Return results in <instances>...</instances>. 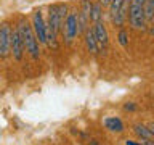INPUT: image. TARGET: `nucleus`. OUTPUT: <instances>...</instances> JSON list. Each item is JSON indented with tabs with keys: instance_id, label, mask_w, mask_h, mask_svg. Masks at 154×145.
Wrapping results in <instances>:
<instances>
[{
	"instance_id": "1",
	"label": "nucleus",
	"mask_w": 154,
	"mask_h": 145,
	"mask_svg": "<svg viewBox=\"0 0 154 145\" xmlns=\"http://www.w3.org/2000/svg\"><path fill=\"white\" fill-rule=\"evenodd\" d=\"M16 29L19 31V34H21V37L24 40L26 52L34 58V60H38V56H40V47H38V40L35 37V34H34L32 26L27 23V19L26 18H19Z\"/></svg>"
},
{
	"instance_id": "2",
	"label": "nucleus",
	"mask_w": 154,
	"mask_h": 145,
	"mask_svg": "<svg viewBox=\"0 0 154 145\" xmlns=\"http://www.w3.org/2000/svg\"><path fill=\"white\" fill-rule=\"evenodd\" d=\"M67 7L64 3H55V5H50L48 7V19H47V27L51 29L53 32L60 34L61 29H63V24H64V19L67 16Z\"/></svg>"
},
{
	"instance_id": "3",
	"label": "nucleus",
	"mask_w": 154,
	"mask_h": 145,
	"mask_svg": "<svg viewBox=\"0 0 154 145\" xmlns=\"http://www.w3.org/2000/svg\"><path fill=\"white\" fill-rule=\"evenodd\" d=\"M144 2L146 0H130L128 3V23L137 31H144L146 26V16H144Z\"/></svg>"
},
{
	"instance_id": "4",
	"label": "nucleus",
	"mask_w": 154,
	"mask_h": 145,
	"mask_svg": "<svg viewBox=\"0 0 154 145\" xmlns=\"http://www.w3.org/2000/svg\"><path fill=\"white\" fill-rule=\"evenodd\" d=\"M63 37H64L66 44H72V40L79 36V26H77V11H69L63 24Z\"/></svg>"
},
{
	"instance_id": "5",
	"label": "nucleus",
	"mask_w": 154,
	"mask_h": 145,
	"mask_svg": "<svg viewBox=\"0 0 154 145\" xmlns=\"http://www.w3.org/2000/svg\"><path fill=\"white\" fill-rule=\"evenodd\" d=\"M11 31L10 23L3 21L0 24V58H7L11 55Z\"/></svg>"
},
{
	"instance_id": "6",
	"label": "nucleus",
	"mask_w": 154,
	"mask_h": 145,
	"mask_svg": "<svg viewBox=\"0 0 154 145\" xmlns=\"http://www.w3.org/2000/svg\"><path fill=\"white\" fill-rule=\"evenodd\" d=\"M31 26L34 29V34H35L37 40L40 44H47V23L43 19V14L40 10L32 13V23Z\"/></svg>"
},
{
	"instance_id": "7",
	"label": "nucleus",
	"mask_w": 154,
	"mask_h": 145,
	"mask_svg": "<svg viewBox=\"0 0 154 145\" xmlns=\"http://www.w3.org/2000/svg\"><path fill=\"white\" fill-rule=\"evenodd\" d=\"M24 53H26V47H24V40L21 34L16 27L11 31V55L16 61H21Z\"/></svg>"
},
{
	"instance_id": "8",
	"label": "nucleus",
	"mask_w": 154,
	"mask_h": 145,
	"mask_svg": "<svg viewBox=\"0 0 154 145\" xmlns=\"http://www.w3.org/2000/svg\"><path fill=\"white\" fill-rule=\"evenodd\" d=\"M93 27V32H95V37H96V42H98V48L100 50H104L108 47V42H109V36H108V29L104 26V21H96L91 24Z\"/></svg>"
},
{
	"instance_id": "9",
	"label": "nucleus",
	"mask_w": 154,
	"mask_h": 145,
	"mask_svg": "<svg viewBox=\"0 0 154 145\" xmlns=\"http://www.w3.org/2000/svg\"><path fill=\"white\" fill-rule=\"evenodd\" d=\"M85 34V47L90 53H98L100 48H98V42H96V37H95V32H93V27H87V31L84 32Z\"/></svg>"
},
{
	"instance_id": "10",
	"label": "nucleus",
	"mask_w": 154,
	"mask_h": 145,
	"mask_svg": "<svg viewBox=\"0 0 154 145\" xmlns=\"http://www.w3.org/2000/svg\"><path fill=\"white\" fill-rule=\"evenodd\" d=\"M104 126H106V129L112 130V132H122L124 130V123L120 121V118H117V116H109V118H106Z\"/></svg>"
},
{
	"instance_id": "11",
	"label": "nucleus",
	"mask_w": 154,
	"mask_h": 145,
	"mask_svg": "<svg viewBox=\"0 0 154 145\" xmlns=\"http://www.w3.org/2000/svg\"><path fill=\"white\" fill-rule=\"evenodd\" d=\"M144 16H146V26H154V0L144 2Z\"/></svg>"
},
{
	"instance_id": "12",
	"label": "nucleus",
	"mask_w": 154,
	"mask_h": 145,
	"mask_svg": "<svg viewBox=\"0 0 154 145\" xmlns=\"http://www.w3.org/2000/svg\"><path fill=\"white\" fill-rule=\"evenodd\" d=\"M133 130H135V134H137L141 140L154 139V137H152V134H151V130H149V127H146V126H143V124H137V126H133Z\"/></svg>"
},
{
	"instance_id": "13",
	"label": "nucleus",
	"mask_w": 154,
	"mask_h": 145,
	"mask_svg": "<svg viewBox=\"0 0 154 145\" xmlns=\"http://www.w3.org/2000/svg\"><path fill=\"white\" fill-rule=\"evenodd\" d=\"M103 19V7L100 3H93L91 5V13H90V21L91 24L96 21H101Z\"/></svg>"
},
{
	"instance_id": "14",
	"label": "nucleus",
	"mask_w": 154,
	"mask_h": 145,
	"mask_svg": "<svg viewBox=\"0 0 154 145\" xmlns=\"http://www.w3.org/2000/svg\"><path fill=\"white\" fill-rule=\"evenodd\" d=\"M122 3H124V0H111V3H109V16H111V21L112 19H116V16L119 14L120 11V7H122Z\"/></svg>"
},
{
	"instance_id": "15",
	"label": "nucleus",
	"mask_w": 154,
	"mask_h": 145,
	"mask_svg": "<svg viewBox=\"0 0 154 145\" xmlns=\"http://www.w3.org/2000/svg\"><path fill=\"white\" fill-rule=\"evenodd\" d=\"M119 44L122 47H127V31L125 29H120L119 32Z\"/></svg>"
},
{
	"instance_id": "16",
	"label": "nucleus",
	"mask_w": 154,
	"mask_h": 145,
	"mask_svg": "<svg viewBox=\"0 0 154 145\" xmlns=\"http://www.w3.org/2000/svg\"><path fill=\"white\" fill-rule=\"evenodd\" d=\"M98 3L101 5V7H109L111 0H98Z\"/></svg>"
},
{
	"instance_id": "17",
	"label": "nucleus",
	"mask_w": 154,
	"mask_h": 145,
	"mask_svg": "<svg viewBox=\"0 0 154 145\" xmlns=\"http://www.w3.org/2000/svg\"><path fill=\"white\" fill-rule=\"evenodd\" d=\"M127 145H144L143 142H133V140H127Z\"/></svg>"
},
{
	"instance_id": "18",
	"label": "nucleus",
	"mask_w": 154,
	"mask_h": 145,
	"mask_svg": "<svg viewBox=\"0 0 154 145\" xmlns=\"http://www.w3.org/2000/svg\"><path fill=\"white\" fill-rule=\"evenodd\" d=\"M124 108H125V110H130V111H132V110H135V105H133V103H127V105L124 106Z\"/></svg>"
},
{
	"instance_id": "19",
	"label": "nucleus",
	"mask_w": 154,
	"mask_h": 145,
	"mask_svg": "<svg viewBox=\"0 0 154 145\" xmlns=\"http://www.w3.org/2000/svg\"><path fill=\"white\" fill-rule=\"evenodd\" d=\"M148 127H149V130H151V134H152V137H154V123H151Z\"/></svg>"
}]
</instances>
